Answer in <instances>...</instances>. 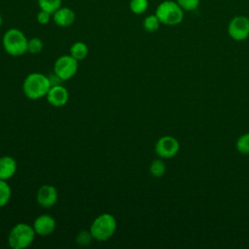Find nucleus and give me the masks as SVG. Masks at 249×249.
I'll return each mask as SVG.
<instances>
[{
	"label": "nucleus",
	"instance_id": "nucleus-26",
	"mask_svg": "<svg viewBox=\"0 0 249 249\" xmlns=\"http://www.w3.org/2000/svg\"><path fill=\"white\" fill-rule=\"evenodd\" d=\"M2 24H3V18H2V15L0 14V27L2 26Z\"/></svg>",
	"mask_w": 249,
	"mask_h": 249
},
{
	"label": "nucleus",
	"instance_id": "nucleus-7",
	"mask_svg": "<svg viewBox=\"0 0 249 249\" xmlns=\"http://www.w3.org/2000/svg\"><path fill=\"white\" fill-rule=\"evenodd\" d=\"M228 33L234 41H244L249 37V18L245 16L233 17L228 24Z\"/></svg>",
	"mask_w": 249,
	"mask_h": 249
},
{
	"label": "nucleus",
	"instance_id": "nucleus-13",
	"mask_svg": "<svg viewBox=\"0 0 249 249\" xmlns=\"http://www.w3.org/2000/svg\"><path fill=\"white\" fill-rule=\"evenodd\" d=\"M17 171V161L10 156L0 158V179L8 180L12 178Z\"/></svg>",
	"mask_w": 249,
	"mask_h": 249
},
{
	"label": "nucleus",
	"instance_id": "nucleus-24",
	"mask_svg": "<svg viewBox=\"0 0 249 249\" xmlns=\"http://www.w3.org/2000/svg\"><path fill=\"white\" fill-rule=\"evenodd\" d=\"M52 18V14L46 12V11H43V10H40L36 16V19L37 21L42 24V25H45V24H48L50 22Z\"/></svg>",
	"mask_w": 249,
	"mask_h": 249
},
{
	"label": "nucleus",
	"instance_id": "nucleus-10",
	"mask_svg": "<svg viewBox=\"0 0 249 249\" xmlns=\"http://www.w3.org/2000/svg\"><path fill=\"white\" fill-rule=\"evenodd\" d=\"M58 198L57 190L52 185H43L37 192V202L45 208L53 206Z\"/></svg>",
	"mask_w": 249,
	"mask_h": 249
},
{
	"label": "nucleus",
	"instance_id": "nucleus-23",
	"mask_svg": "<svg viewBox=\"0 0 249 249\" xmlns=\"http://www.w3.org/2000/svg\"><path fill=\"white\" fill-rule=\"evenodd\" d=\"M93 239L89 231H82L76 236V242L80 246H87L89 245L91 240Z\"/></svg>",
	"mask_w": 249,
	"mask_h": 249
},
{
	"label": "nucleus",
	"instance_id": "nucleus-1",
	"mask_svg": "<svg viewBox=\"0 0 249 249\" xmlns=\"http://www.w3.org/2000/svg\"><path fill=\"white\" fill-rule=\"evenodd\" d=\"M49 77L38 72L27 75L22 84V90L29 99H40L47 95L51 89Z\"/></svg>",
	"mask_w": 249,
	"mask_h": 249
},
{
	"label": "nucleus",
	"instance_id": "nucleus-6",
	"mask_svg": "<svg viewBox=\"0 0 249 249\" xmlns=\"http://www.w3.org/2000/svg\"><path fill=\"white\" fill-rule=\"evenodd\" d=\"M78 71V60L70 54L59 56L53 65V72L62 80L66 81L75 76Z\"/></svg>",
	"mask_w": 249,
	"mask_h": 249
},
{
	"label": "nucleus",
	"instance_id": "nucleus-4",
	"mask_svg": "<svg viewBox=\"0 0 249 249\" xmlns=\"http://www.w3.org/2000/svg\"><path fill=\"white\" fill-rule=\"evenodd\" d=\"M116 229V218L110 213H103L92 221L89 231L93 239L98 241H106L115 233Z\"/></svg>",
	"mask_w": 249,
	"mask_h": 249
},
{
	"label": "nucleus",
	"instance_id": "nucleus-11",
	"mask_svg": "<svg viewBox=\"0 0 249 249\" xmlns=\"http://www.w3.org/2000/svg\"><path fill=\"white\" fill-rule=\"evenodd\" d=\"M46 97L51 105L55 107H61L67 103L69 99V93L66 88L61 85H57L51 87Z\"/></svg>",
	"mask_w": 249,
	"mask_h": 249
},
{
	"label": "nucleus",
	"instance_id": "nucleus-22",
	"mask_svg": "<svg viewBox=\"0 0 249 249\" xmlns=\"http://www.w3.org/2000/svg\"><path fill=\"white\" fill-rule=\"evenodd\" d=\"M176 2L183 11L193 12L198 8L200 0H176Z\"/></svg>",
	"mask_w": 249,
	"mask_h": 249
},
{
	"label": "nucleus",
	"instance_id": "nucleus-18",
	"mask_svg": "<svg viewBox=\"0 0 249 249\" xmlns=\"http://www.w3.org/2000/svg\"><path fill=\"white\" fill-rule=\"evenodd\" d=\"M128 6H129V10L134 15H142L148 10L149 1L148 0H130Z\"/></svg>",
	"mask_w": 249,
	"mask_h": 249
},
{
	"label": "nucleus",
	"instance_id": "nucleus-14",
	"mask_svg": "<svg viewBox=\"0 0 249 249\" xmlns=\"http://www.w3.org/2000/svg\"><path fill=\"white\" fill-rule=\"evenodd\" d=\"M88 53H89V48L87 44L84 42H81V41L75 42L70 47V55H72L78 61L85 59Z\"/></svg>",
	"mask_w": 249,
	"mask_h": 249
},
{
	"label": "nucleus",
	"instance_id": "nucleus-9",
	"mask_svg": "<svg viewBox=\"0 0 249 249\" xmlns=\"http://www.w3.org/2000/svg\"><path fill=\"white\" fill-rule=\"evenodd\" d=\"M33 229L36 234L40 236H48L55 230V220L49 214H42L38 216L33 222Z\"/></svg>",
	"mask_w": 249,
	"mask_h": 249
},
{
	"label": "nucleus",
	"instance_id": "nucleus-20",
	"mask_svg": "<svg viewBox=\"0 0 249 249\" xmlns=\"http://www.w3.org/2000/svg\"><path fill=\"white\" fill-rule=\"evenodd\" d=\"M235 146L239 153L243 155H249V132L240 135L236 140Z\"/></svg>",
	"mask_w": 249,
	"mask_h": 249
},
{
	"label": "nucleus",
	"instance_id": "nucleus-8",
	"mask_svg": "<svg viewBox=\"0 0 249 249\" xmlns=\"http://www.w3.org/2000/svg\"><path fill=\"white\" fill-rule=\"evenodd\" d=\"M179 148L180 144L175 137L165 135L156 142L155 152L161 159H171L178 153Z\"/></svg>",
	"mask_w": 249,
	"mask_h": 249
},
{
	"label": "nucleus",
	"instance_id": "nucleus-3",
	"mask_svg": "<svg viewBox=\"0 0 249 249\" xmlns=\"http://www.w3.org/2000/svg\"><path fill=\"white\" fill-rule=\"evenodd\" d=\"M36 232L33 226L26 223L16 224L9 232L8 243L13 249H24L34 241Z\"/></svg>",
	"mask_w": 249,
	"mask_h": 249
},
{
	"label": "nucleus",
	"instance_id": "nucleus-2",
	"mask_svg": "<svg viewBox=\"0 0 249 249\" xmlns=\"http://www.w3.org/2000/svg\"><path fill=\"white\" fill-rule=\"evenodd\" d=\"M28 40L24 33L18 28L8 29L2 38L5 52L12 56H20L27 52Z\"/></svg>",
	"mask_w": 249,
	"mask_h": 249
},
{
	"label": "nucleus",
	"instance_id": "nucleus-15",
	"mask_svg": "<svg viewBox=\"0 0 249 249\" xmlns=\"http://www.w3.org/2000/svg\"><path fill=\"white\" fill-rule=\"evenodd\" d=\"M40 10L46 11L50 14H53L57 9L61 7L62 0H37Z\"/></svg>",
	"mask_w": 249,
	"mask_h": 249
},
{
	"label": "nucleus",
	"instance_id": "nucleus-21",
	"mask_svg": "<svg viewBox=\"0 0 249 249\" xmlns=\"http://www.w3.org/2000/svg\"><path fill=\"white\" fill-rule=\"evenodd\" d=\"M43 48H44V44L40 38L33 37L28 40V43H27V52L28 53H30L32 54H36V53H41Z\"/></svg>",
	"mask_w": 249,
	"mask_h": 249
},
{
	"label": "nucleus",
	"instance_id": "nucleus-19",
	"mask_svg": "<svg viewBox=\"0 0 249 249\" xmlns=\"http://www.w3.org/2000/svg\"><path fill=\"white\" fill-rule=\"evenodd\" d=\"M149 170H150V173L154 177L159 178V177H161L165 173L166 166H165L164 162L161 160H155L150 164Z\"/></svg>",
	"mask_w": 249,
	"mask_h": 249
},
{
	"label": "nucleus",
	"instance_id": "nucleus-16",
	"mask_svg": "<svg viewBox=\"0 0 249 249\" xmlns=\"http://www.w3.org/2000/svg\"><path fill=\"white\" fill-rule=\"evenodd\" d=\"M160 21L158 18V17L156 16V14L153 15H149L147 16L144 20H143V28L147 31V32H155L160 28Z\"/></svg>",
	"mask_w": 249,
	"mask_h": 249
},
{
	"label": "nucleus",
	"instance_id": "nucleus-12",
	"mask_svg": "<svg viewBox=\"0 0 249 249\" xmlns=\"http://www.w3.org/2000/svg\"><path fill=\"white\" fill-rule=\"evenodd\" d=\"M52 18L57 26L68 27L75 22L76 14L71 8L61 6L52 15Z\"/></svg>",
	"mask_w": 249,
	"mask_h": 249
},
{
	"label": "nucleus",
	"instance_id": "nucleus-17",
	"mask_svg": "<svg viewBox=\"0 0 249 249\" xmlns=\"http://www.w3.org/2000/svg\"><path fill=\"white\" fill-rule=\"evenodd\" d=\"M12 196V190L6 180L0 179V207L5 206Z\"/></svg>",
	"mask_w": 249,
	"mask_h": 249
},
{
	"label": "nucleus",
	"instance_id": "nucleus-25",
	"mask_svg": "<svg viewBox=\"0 0 249 249\" xmlns=\"http://www.w3.org/2000/svg\"><path fill=\"white\" fill-rule=\"evenodd\" d=\"M49 80H50V83H51V86H57V85H60V83L62 82V80L53 72V74L49 75Z\"/></svg>",
	"mask_w": 249,
	"mask_h": 249
},
{
	"label": "nucleus",
	"instance_id": "nucleus-5",
	"mask_svg": "<svg viewBox=\"0 0 249 249\" xmlns=\"http://www.w3.org/2000/svg\"><path fill=\"white\" fill-rule=\"evenodd\" d=\"M156 16L161 24L174 26L183 21L184 11L176 1L164 0L156 9Z\"/></svg>",
	"mask_w": 249,
	"mask_h": 249
}]
</instances>
